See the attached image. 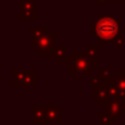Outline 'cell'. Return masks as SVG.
<instances>
[{
    "label": "cell",
    "mask_w": 125,
    "mask_h": 125,
    "mask_svg": "<svg viewBox=\"0 0 125 125\" xmlns=\"http://www.w3.org/2000/svg\"><path fill=\"white\" fill-rule=\"evenodd\" d=\"M121 30V22L113 15H101L93 23V35L102 44L112 43L120 38Z\"/></svg>",
    "instance_id": "6da1fadb"
},
{
    "label": "cell",
    "mask_w": 125,
    "mask_h": 125,
    "mask_svg": "<svg viewBox=\"0 0 125 125\" xmlns=\"http://www.w3.org/2000/svg\"><path fill=\"white\" fill-rule=\"evenodd\" d=\"M66 63L69 75H90L94 69V65L86 51H75L73 57L66 61Z\"/></svg>",
    "instance_id": "7a4b0ae2"
},
{
    "label": "cell",
    "mask_w": 125,
    "mask_h": 125,
    "mask_svg": "<svg viewBox=\"0 0 125 125\" xmlns=\"http://www.w3.org/2000/svg\"><path fill=\"white\" fill-rule=\"evenodd\" d=\"M14 87H36V70H14Z\"/></svg>",
    "instance_id": "3957f363"
},
{
    "label": "cell",
    "mask_w": 125,
    "mask_h": 125,
    "mask_svg": "<svg viewBox=\"0 0 125 125\" xmlns=\"http://www.w3.org/2000/svg\"><path fill=\"white\" fill-rule=\"evenodd\" d=\"M36 50L39 57H47V55H54V35L50 32H46L34 46H31V50Z\"/></svg>",
    "instance_id": "277c9868"
},
{
    "label": "cell",
    "mask_w": 125,
    "mask_h": 125,
    "mask_svg": "<svg viewBox=\"0 0 125 125\" xmlns=\"http://www.w3.org/2000/svg\"><path fill=\"white\" fill-rule=\"evenodd\" d=\"M104 110L108 112L110 116H113L114 118H121L124 116V109H122V104L120 98H113V100H109L104 104Z\"/></svg>",
    "instance_id": "5b68a950"
},
{
    "label": "cell",
    "mask_w": 125,
    "mask_h": 125,
    "mask_svg": "<svg viewBox=\"0 0 125 125\" xmlns=\"http://www.w3.org/2000/svg\"><path fill=\"white\" fill-rule=\"evenodd\" d=\"M46 108H47V124L59 125L61 122H62V117H61L62 108L55 105V102L52 100H50L49 106H46Z\"/></svg>",
    "instance_id": "8992f818"
},
{
    "label": "cell",
    "mask_w": 125,
    "mask_h": 125,
    "mask_svg": "<svg viewBox=\"0 0 125 125\" xmlns=\"http://www.w3.org/2000/svg\"><path fill=\"white\" fill-rule=\"evenodd\" d=\"M32 117H31V124H47V108L41 105H34L30 108Z\"/></svg>",
    "instance_id": "52a82bcc"
},
{
    "label": "cell",
    "mask_w": 125,
    "mask_h": 125,
    "mask_svg": "<svg viewBox=\"0 0 125 125\" xmlns=\"http://www.w3.org/2000/svg\"><path fill=\"white\" fill-rule=\"evenodd\" d=\"M92 98L94 101H97L101 106H104V104H105L106 101H109V94H108V89H106V83L101 82L97 86H93Z\"/></svg>",
    "instance_id": "ba28073f"
},
{
    "label": "cell",
    "mask_w": 125,
    "mask_h": 125,
    "mask_svg": "<svg viewBox=\"0 0 125 125\" xmlns=\"http://www.w3.org/2000/svg\"><path fill=\"white\" fill-rule=\"evenodd\" d=\"M97 117H98V121H100L101 125H114L117 122V118H114L113 116H110V114L105 110L98 112Z\"/></svg>",
    "instance_id": "9c48e42d"
},
{
    "label": "cell",
    "mask_w": 125,
    "mask_h": 125,
    "mask_svg": "<svg viewBox=\"0 0 125 125\" xmlns=\"http://www.w3.org/2000/svg\"><path fill=\"white\" fill-rule=\"evenodd\" d=\"M66 51H67V47L66 46H59L57 50L54 51V59L55 62L61 63V62H65L66 59Z\"/></svg>",
    "instance_id": "30bf717a"
},
{
    "label": "cell",
    "mask_w": 125,
    "mask_h": 125,
    "mask_svg": "<svg viewBox=\"0 0 125 125\" xmlns=\"http://www.w3.org/2000/svg\"><path fill=\"white\" fill-rule=\"evenodd\" d=\"M120 100H121V104H122V109L125 112V98H120Z\"/></svg>",
    "instance_id": "8fae6325"
},
{
    "label": "cell",
    "mask_w": 125,
    "mask_h": 125,
    "mask_svg": "<svg viewBox=\"0 0 125 125\" xmlns=\"http://www.w3.org/2000/svg\"><path fill=\"white\" fill-rule=\"evenodd\" d=\"M79 125H92V124H79Z\"/></svg>",
    "instance_id": "7c38bea8"
}]
</instances>
